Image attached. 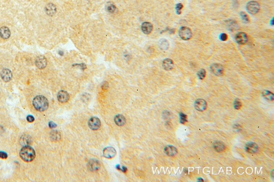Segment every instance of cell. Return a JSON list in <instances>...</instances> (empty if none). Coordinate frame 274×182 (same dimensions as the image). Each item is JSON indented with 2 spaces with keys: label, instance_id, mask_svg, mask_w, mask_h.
Instances as JSON below:
<instances>
[{
  "label": "cell",
  "instance_id": "obj_1",
  "mask_svg": "<svg viewBox=\"0 0 274 182\" xmlns=\"http://www.w3.org/2000/svg\"><path fill=\"white\" fill-rule=\"evenodd\" d=\"M33 105L37 111L43 112L48 108V100L45 96L41 95L36 96L33 100Z\"/></svg>",
  "mask_w": 274,
  "mask_h": 182
},
{
  "label": "cell",
  "instance_id": "obj_2",
  "mask_svg": "<svg viewBox=\"0 0 274 182\" xmlns=\"http://www.w3.org/2000/svg\"><path fill=\"white\" fill-rule=\"evenodd\" d=\"M20 157L25 162H31L35 159V151L29 145L24 146L20 151Z\"/></svg>",
  "mask_w": 274,
  "mask_h": 182
},
{
  "label": "cell",
  "instance_id": "obj_3",
  "mask_svg": "<svg viewBox=\"0 0 274 182\" xmlns=\"http://www.w3.org/2000/svg\"><path fill=\"white\" fill-rule=\"evenodd\" d=\"M179 35L182 40H189L192 36V32L191 29L186 26H183L179 30Z\"/></svg>",
  "mask_w": 274,
  "mask_h": 182
},
{
  "label": "cell",
  "instance_id": "obj_4",
  "mask_svg": "<svg viewBox=\"0 0 274 182\" xmlns=\"http://www.w3.org/2000/svg\"><path fill=\"white\" fill-rule=\"evenodd\" d=\"M246 9L249 13L255 15L259 12L260 10V5L256 1H252L247 4Z\"/></svg>",
  "mask_w": 274,
  "mask_h": 182
},
{
  "label": "cell",
  "instance_id": "obj_5",
  "mask_svg": "<svg viewBox=\"0 0 274 182\" xmlns=\"http://www.w3.org/2000/svg\"><path fill=\"white\" fill-rule=\"evenodd\" d=\"M100 119L97 117H92L89 120L88 125L89 127L93 130H98L101 127Z\"/></svg>",
  "mask_w": 274,
  "mask_h": 182
},
{
  "label": "cell",
  "instance_id": "obj_6",
  "mask_svg": "<svg viewBox=\"0 0 274 182\" xmlns=\"http://www.w3.org/2000/svg\"><path fill=\"white\" fill-rule=\"evenodd\" d=\"M210 70L216 76H222L224 73V68L222 65L219 64H213L210 67Z\"/></svg>",
  "mask_w": 274,
  "mask_h": 182
},
{
  "label": "cell",
  "instance_id": "obj_7",
  "mask_svg": "<svg viewBox=\"0 0 274 182\" xmlns=\"http://www.w3.org/2000/svg\"><path fill=\"white\" fill-rule=\"evenodd\" d=\"M236 42L239 45H245L248 41V36L244 32H239L235 36Z\"/></svg>",
  "mask_w": 274,
  "mask_h": 182
},
{
  "label": "cell",
  "instance_id": "obj_8",
  "mask_svg": "<svg viewBox=\"0 0 274 182\" xmlns=\"http://www.w3.org/2000/svg\"><path fill=\"white\" fill-rule=\"evenodd\" d=\"M194 107L198 111L203 112L206 109L207 102L203 99H197L194 103Z\"/></svg>",
  "mask_w": 274,
  "mask_h": 182
},
{
  "label": "cell",
  "instance_id": "obj_9",
  "mask_svg": "<svg viewBox=\"0 0 274 182\" xmlns=\"http://www.w3.org/2000/svg\"><path fill=\"white\" fill-rule=\"evenodd\" d=\"M35 63L36 67L39 69H43L47 66V61L44 56H39L36 58Z\"/></svg>",
  "mask_w": 274,
  "mask_h": 182
},
{
  "label": "cell",
  "instance_id": "obj_10",
  "mask_svg": "<svg viewBox=\"0 0 274 182\" xmlns=\"http://www.w3.org/2000/svg\"><path fill=\"white\" fill-rule=\"evenodd\" d=\"M70 98L69 94L67 91L64 90H61L57 94V99L58 101L62 103H65L68 102Z\"/></svg>",
  "mask_w": 274,
  "mask_h": 182
},
{
  "label": "cell",
  "instance_id": "obj_11",
  "mask_svg": "<svg viewBox=\"0 0 274 182\" xmlns=\"http://www.w3.org/2000/svg\"><path fill=\"white\" fill-rule=\"evenodd\" d=\"M1 77L4 81L7 82L10 81V80L12 79L13 74L10 70L5 68L1 71Z\"/></svg>",
  "mask_w": 274,
  "mask_h": 182
},
{
  "label": "cell",
  "instance_id": "obj_12",
  "mask_svg": "<svg viewBox=\"0 0 274 182\" xmlns=\"http://www.w3.org/2000/svg\"><path fill=\"white\" fill-rule=\"evenodd\" d=\"M103 154L104 157L108 159L113 158L115 156L116 151L113 147H107L103 150Z\"/></svg>",
  "mask_w": 274,
  "mask_h": 182
},
{
  "label": "cell",
  "instance_id": "obj_13",
  "mask_svg": "<svg viewBox=\"0 0 274 182\" xmlns=\"http://www.w3.org/2000/svg\"><path fill=\"white\" fill-rule=\"evenodd\" d=\"M258 145L253 143V142H249L245 146V150L247 152L249 153L254 154L258 152Z\"/></svg>",
  "mask_w": 274,
  "mask_h": 182
},
{
  "label": "cell",
  "instance_id": "obj_14",
  "mask_svg": "<svg viewBox=\"0 0 274 182\" xmlns=\"http://www.w3.org/2000/svg\"><path fill=\"white\" fill-rule=\"evenodd\" d=\"M100 162L97 160L93 159L90 160L88 163V168L90 171H97L100 169Z\"/></svg>",
  "mask_w": 274,
  "mask_h": 182
},
{
  "label": "cell",
  "instance_id": "obj_15",
  "mask_svg": "<svg viewBox=\"0 0 274 182\" xmlns=\"http://www.w3.org/2000/svg\"><path fill=\"white\" fill-rule=\"evenodd\" d=\"M164 151L165 153L169 157H174L177 154L178 152L177 149L174 146L171 145L167 146L165 147Z\"/></svg>",
  "mask_w": 274,
  "mask_h": 182
},
{
  "label": "cell",
  "instance_id": "obj_16",
  "mask_svg": "<svg viewBox=\"0 0 274 182\" xmlns=\"http://www.w3.org/2000/svg\"><path fill=\"white\" fill-rule=\"evenodd\" d=\"M162 66L165 70H170L174 67V63L172 60L169 58H167L163 61Z\"/></svg>",
  "mask_w": 274,
  "mask_h": 182
},
{
  "label": "cell",
  "instance_id": "obj_17",
  "mask_svg": "<svg viewBox=\"0 0 274 182\" xmlns=\"http://www.w3.org/2000/svg\"><path fill=\"white\" fill-rule=\"evenodd\" d=\"M45 11L48 16H54L56 13V7L54 4L49 3L46 6Z\"/></svg>",
  "mask_w": 274,
  "mask_h": 182
},
{
  "label": "cell",
  "instance_id": "obj_18",
  "mask_svg": "<svg viewBox=\"0 0 274 182\" xmlns=\"http://www.w3.org/2000/svg\"><path fill=\"white\" fill-rule=\"evenodd\" d=\"M153 29V25L151 22H144L142 25V30L145 34H149L152 32Z\"/></svg>",
  "mask_w": 274,
  "mask_h": 182
},
{
  "label": "cell",
  "instance_id": "obj_19",
  "mask_svg": "<svg viewBox=\"0 0 274 182\" xmlns=\"http://www.w3.org/2000/svg\"><path fill=\"white\" fill-rule=\"evenodd\" d=\"M11 32L7 27H2L0 29V36L4 39H8L10 38Z\"/></svg>",
  "mask_w": 274,
  "mask_h": 182
},
{
  "label": "cell",
  "instance_id": "obj_20",
  "mask_svg": "<svg viewBox=\"0 0 274 182\" xmlns=\"http://www.w3.org/2000/svg\"><path fill=\"white\" fill-rule=\"evenodd\" d=\"M114 121L116 125L121 127L125 124L126 119L123 115L118 114L115 116L114 118Z\"/></svg>",
  "mask_w": 274,
  "mask_h": 182
},
{
  "label": "cell",
  "instance_id": "obj_21",
  "mask_svg": "<svg viewBox=\"0 0 274 182\" xmlns=\"http://www.w3.org/2000/svg\"><path fill=\"white\" fill-rule=\"evenodd\" d=\"M213 147L215 151L218 152H222L225 151L226 148V146L224 143H223L221 142H218V141L215 142L213 144Z\"/></svg>",
  "mask_w": 274,
  "mask_h": 182
},
{
  "label": "cell",
  "instance_id": "obj_22",
  "mask_svg": "<svg viewBox=\"0 0 274 182\" xmlns=\"http://www.w3.org/2000/svg\"><path fill=\"white\" fill-rule=\"evenodd\" d=\"M50 137L51 140L53 141H58L61 137V134L57 130H53L50 134Z\"/></svg>",
  "mask_w": 274,
  "mask_h": 182
},
{
  "label": "cell",
  "instance_id": "obj_23",
  "mask_svg": "<svg viewBox=\"0 0 274 182\" xmlns=\"http://www.w3.org/2000/svg\"><path fill=\"white\" fill-rule=\"evenodd\" d=\"M262 95L264 98L267 100H270V101H273L274 100V93H271L270 91H268L267 90H263L262 92Z\"/></svg>",
  "mask_w": 274,
  "mask_h": 182
},
{
  "label": "cell",
  "instance_id": "obj_24",
  "mask_svg": "<svg viewBox=\"0 0 274 182\" xmlns=\"http://www.w3.org/2000/svg\"><path fill=\"white\" fill-rule=\"evenodd\" d=\"M31 141H31V137H29V136H27V135H25V136H24L21 137L20 143V144L23 145L24 146H27V145H29V144H30V143L31 142Z\"/></svg>",
  "mask_w": 274,
  "mask_h": 182
},
{
  "label": "cell",
  "instance_id": "obj_25",
  "mask_svg": "<svg viewBox=\"0 0 274 182\" xmlns=\"http://www.w3.org/2000/svg\"><path fill=\"white\" fill-rule=\"evenodd\" d=\"M159 46L163 50H167L169 48V43L168 41L165 39L160 40L159 42Z\"/></svg>",
  "mask_w": 274,
  "mask_h": 182
},
{
  "label": "cell",
  "instance_id": "obj_26",
  "mask_svg": "<svg viewBox=\"0 0 274 182\" xmlns=\"http://www.w3.org/2000/svg\"><path fill=\"white\" fill-rule=\"evenodd\" d=\"M107 10L110 13L115 12L116 10V6L113 3H108L106 6Z\"/></svg>",
  "mask_w": 274,
  "mask_h": 182
},
{
  "label": "cell",
  "instance_id": "obj_27",
  "mask_svg": "<svg viewBox=\"0 0 274 182\" xmlns=\"http://www.w3.org/2000/svg\"><path fill=\"white\" fill-rule=\"evenodd\" d=\"M206 74V72L205 69H201L197 73L199 78L201 80H203L205 77Z\"/></svg>",
  "mask_w": 274,
  "mask_h": 182
},
{
  "label": "cell",
  "instance_id": "obj_28",
  "mask_svg": "<svg viewBox=\"0 0 274 182\" xmlns=\"http://www.w3.org/2000/svg\"><path fill=\"white\" fill-rule=\"evenodd\" d=\"M240 15L241 16V18H242V20L244 22H245V23H248V22H249V17L245 13L241 12L240 13Z\"/></svg>",
  "mask_w": 274,
  "mask_h": 182
},
{
  "label": "cell",
  "instance_id": "obj_29",
  "mask_svg": "<svg viewBox=\"0 0 274 182\" xmlns=\"http://www.w3.org/2000/svg\"><path fill=\"white\" fill-rule=\"evenodd\" d=\"M233 105H234L235 109H240V107H242V102H241V101H240L239 99L237 98V99H235V100L234 101Z\"/></svg>",
  "mask_w": 274,
  "mask_h": 182
},
{
  "label": "cell",
  "instance_id": "obj_30",
  "mask_svg": "<svg viewBox=\"0 0 274 182\" xmlns=\"http://www.w3.org/2000/svg\"><path fill=\"white\" fill-rule=\"evenodd\" d=\"M227 22H228L227 24L228 25L229 28H230L231 30L232 29H235L237 26L236 22H235V21H233V20H230L228 21Z\"/></svg>",
  "mask_w": 274,
  "mask_h": 182
},
{
  "label": "cell",
  "instance_id": "obj_31",
  "mask_svg": "<svg viewBox=\"0 0 274 182\" xmlns=\"http://www.w3.org/2000/svg\"><path fill=\"white\" fill-rule=\"evenodd\" d=\"M179 116H180V122L181 123L184 124L187 121V115L184 114L183 113H181L179 114Z\"/></svg>",
  "mask_w": 274,
  "mask_h": 182
},
{
  "label": "cell",
  "instance_id": "obj_32",
  "mask_svg": "<svg viewBox=\"0 0 274 182\" xmlns=\"http://www.w3.org/2000/svg\"><path fill=\"white\" fill-rule=\"evenodd\" d=\"M183 8V6L181 3H178L176 6V13L178 15H180L181 13V10Z\"/></svg>",
  "mask_w": 274,
  "mask_h": 182
},
{
  "label": "cell",
  "instance_id": "obj_33",
  "mask_svg": "<svg viewBox=\"0 0 274 182\" xmlns=\"http://www.w3.org/2000/svg\"><path fill=\"white\" fill-rule=\"evenodd\" d=\"M0 158H2V159H7L8 158V155L6 152L1 151V152H0Z\"/></svg>",
  "mask_w": 274,
  "mask_h": 182
},
{
  "label": "cell",
  "instance_id": "obj_34",
  "mask_svg": "<svg viewBox=\"0 0 274 182\" xmlns=\"http://www.w3.org/2000/svg\"><path fill=\"white\" fill-rule=\"evenodd\" d=\"M219 38H220V39H221L222 41H226V40H227L228 36H227V35H226V34H225V33H223V34H221L220 35Z\"/></svg>",
  "mask_w": 274,
  "mask_h": 182
},
{
  "label": "cell",
  "instance_id": "obj_35",
  "mask_svg": "<svg viewBox=\"0 0 274 182\" xmlns=\"http://www.w3.org/2000/svg\"><path fill=\"white\" fill-rule=\"evenodd\" d=\"M27 120L29 122H33L34 121V118L32 115H28L27 116Z\"/></svg>",
  "mask_w": 274,
  "mask_h": 182
},
{
  "label": "cell",
  "instance_id": "obj_36",
  "mask_svg": "<svg viewBox=\"0 0 274 182\" xmlns=\"http://www.w3.org/2000/svg\"><path fill=\"white\" fill-rule=\"evenodd\" d=\"M49 127L50 128H55L57 127V125L53 122H50L49 123Z\"/></svg>",
  "mask_w": 274,
  "mask_h": 182
}]
</instances>
